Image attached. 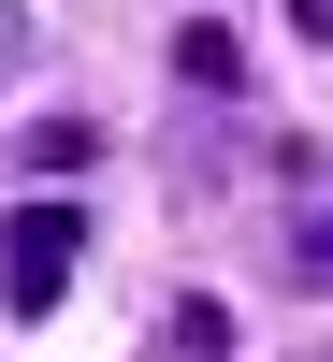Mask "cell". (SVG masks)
I'll return each instance as SVG.
<instances>
[{
  "label": "cell",
  "instance_id": "4",
  "mask_svg": "<svg viewBox=\"0 0 333 362\" xmlns=\"http://www.w3.org/2000/svg\"><path fill=\"white\" fill-rule=\"evenodd\" d=\"M174 362H232V305L189 290V305H174Z\"/></svg>",
  "mask_w": 333,
  "mask_h": 362
},
{
  "label": "cell",
  "instance_id": "2",
  "mask_svg": "<svg viewBox=\"0 0 333 362\" xmlns=\"http://www.w3.org/2000/svg\"><path fill=\"white\" fill-rule=\"evenodd\" d=\"M174 73H189V87H218V102H232V87H247V44H232L218 15H189V29H174Z\"/></svg>",
  "mask_w": 333,
  "mask_h": 362
},
{
  "label": "cell",
  "instance_id": "3",
  "mask_svg": "<svg viewBox=\"0 0 333 362\" xmlns=\"http://www.w3.org/2000/svg\"><path fill=\"white\" fill-rule=\"evenodd\" d=\"M15 160H29V174H87L102 131H87V116H44V131H15Z\"/></svg>",
  "mask_w": 333,
  "mask_h": 362
},
{
  "label": "cell",
  "instance_id": "1",
  "mask_svg": "<svg viewBox=\"0 0 333 362\" xmlns=\"http://www.w3.org/2000/svg\"><path fill=\"white\" fill-rule=\"evenodd\" d=\"M73 247H87V218H73V203H15V218H0V305H29V319H44L58 290H73Z\"/></svg>",
  "mask_w": 333,
  "mask_h": 362
},
{
  "label": "cell",
  "instance_id": "5",
  "mask_svg": "<svg viewBox=\"0 0 333 362\" xmlns=\"http://www.w3.org/2000/svg\"><path fill=\"white\" fill-rule=\"evenodd\" d=\"M290 290H333V203L290 218Z\"/></svg>",
  "mask_w": 333,
  "mask_h": 362
},
{
  "label": "cell",
  "instance_id": "6",
  "mask_svg": "<svg viewBox=\"0 0 333 362\" xmlns=\"http://www.w3.org/2000/svg\"><path fill=\"white\" fill-rule=\"evenodd\" d=\"M290 15H305V44H333V0H290Z\"/></svg>",
  "mask_w": 333,
  "mask_h": 362
}]
</instances>
